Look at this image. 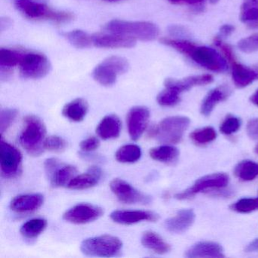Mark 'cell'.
<instances>
[{
	"mask_svg": "<svg viewBox=\"0 0 258 258\" xmlns=\"http://www.w3.org/2000/svg\"><path fill=\"white\" fill-rule=\"evenodd\" d=\"M231 94V90L226 86H220L208 93L201 106V113L204 116H209L216 105L226 100Z\"/></svg>",
	"mask_w": 258,
	"mask_h": 258,
	"instance_id": "603a6c76",
	"label": "cell"
},
{
	"mask_svg": "<svg viewBox=\"0 0 258 258\" xmlns=\"http://www.w3.org/2000/svg\"><path fill=\"white\" fill-rule=\"evenodd\" d=\"M247 135L252 140H258V118H253L247 122L246 127Z\"/></svg>",
	"mask_w": 258,
	"mask_h": 258,
	"instance_id": "b9f144b4",
	"label": "cell"
},
{
	"mask_svg": "<svg viewBox=\"0 0 258 258\" xmlns=\"http://www.w3.org/2000/svg\"><path fill=\"white\" fill-rule=\"evenodd\" d=\"M141 241L145 247L158 254H164L170 250V244L153 231L145 232L142 236Z\"/></svg>",
	"mask_w": 258,
	"mask_h": 258,
	"instance_id": "484cf974",
	"label": "cell"
},
{
	"mask_svg": "<svg viewBox=\"0 0 258 258\" xmlns=\"http://www.w3.org/2000/svg\"><path fill=\"white\" fill-rule=\"evenodd\" d=\"M240 20L251 29H258V0H244L240 10Z\"/></svg>",
	"mask_w": 258,
	"mask_h": 258,
	"instance_id": "d4e9b609",
	"label": "cell"
},
{
	"mask_svg": "<svg viewBox=\"0 0 258 258\" xmlns=\"http://www.w3.org/2000/svg\"><path fill=\"white\" fill-rule=\"evenodd\" d=\"M245 250L247 252L258 251V238L253 240L250 244H247Z\"/></svg>",
	"mask_w": 258,
	"mask_h": 258,
	"instance_id": "bcb514c9",
	"label": "cell"
},
{
	"mask_svg": "<svg viewBox=\"0 0 258 258\" xmlns=\"http://www.w3.org/2000/svg\"><path fill=\"white\" fill-rule=\"evenodd\" d=\"M45 149L53 152H61L68 147V143L58 136L46 137L44 144Z\"/></svg>",
	"mask_w": 258,
	"mask_h": 258,
	"instance_id": "74e56055",
	"label": "cell"
},
{
	"mask_svg": "<svg viewBox=\"0 0 258 258\" xmlns=\"http://www.w3.org/2000/svg\"><path fill=\"white\" fill-rule=\"evenodd\" d=\"M241 127V120L235 116L229 115L220 125V132L225 135L235 134Z\"/></svg>",
	"mask_w": 258,
	"mask_h": 258,
	"instance_id": "f35d334b",
	"label": "cell"
},
{
	"mask_svg": "<svg viewBox=\"0 0 258 258\" xmlns=\"http://www.w3.org/2000/svg\"><path fill=\"white\" fill-rule=\"evenodd\" d=\"M121 127L120 118L115 114H109L99 122L96 128V134L102 140H112L120 136Z\"/></svg>",
	"mask_w": 258,
	"mask_h": 258,
	"instance_id": "7402d4cb",
	"label": "cell"
},
{
	"mask_svg": "<svg viewBox=\"0 0 258 258\" xmlns=\"http://www.w3.org/2000/svg\"><path fill=\"white\" fill-rule=\"evenodd\" d=\"M190 120L185 116H173L161 120L150 131V137L161 143L176 144L182 140V137L189 126Z\"/></svg>",
	"mask_w": 258,
	"mask_h": 258,
	"instance_id": "277c9868",
	"label": "cell"
},
{
	"mask_svg": "<svg viewBox=\"0 0 258 258\" xmlns=\"http://www.w3.org/2000/svg\"><path fill=\"white\" fill-rule=\"evenodd\" d=\"M196 220V214L191 209L181 210L174 217L167 219L165 221V227L172 233H183L188 230Z\"/></svg>",
	"mask_w": 258,
	"mask_h": 258,
	"instance_id": "d6986e66",
	"label": "cell"
},
{
	"mask_svg": "<svg viewBox=\"0 0 258 258\" xmlns=\"http://www.w3.org/2000/svg\"><path fill=\"white\" fill-rule=\"evenodd\" d=\"M185 256L188 258L224 257L223 249L218 243L214 241H200L191 246Z\"/></svg>",
	"mask_w": 258,
	"mask_h": 258,
	"instance_id": "ffe728a7",
	"label": "cell"
},
{
	"mask_svg": "<svg viewBox=\"0 0 258 258\" xmlns=\"http://www.w3.org/2000/svg\"><path fill=\"white\" fill-rule=\"evenodd\" d=\"M100 146L99 139L95 137H90L83 140L80 143V148L84 152H91L96 150Z\"/></svg>",
	"mask_w": 258,
	"mask_h": 258,
	"instance_id": "60d3db41",
	"label": "cell"
},
{
	"mask_svg": "<svg viewBox=\"0 0 258 258\" xmlns=\"http://www.w3.org/2000/svg\"><path fill=\"white\" fill-rule=\"evenodd\" d=\"M169 32L170 33L173 37H182V36H186L187 31L185 28L180 26H171L169 28Z\"/></svg>",
	"mask_w": 258,
	"mask_h": 258,
	"instance_id": "ee69618b",
	"label": "cell"
},
{
	"mask_svg": "<svg viewBox=\"0 0 258 258\" xmlns=\"http://www.w3.org/2000/svg\"><path fill=\"white\" fill-rule=\"evenodd\" d=\"M121 240L114 235H103L84 240L81 244V251L90 256L109 257L121 250Z\"/></svg>",
	"mask_w": 258,
	"mask_h": 258,
	"instance_id": "52a82bcc",
	"label": "cell"
},
{
	"mask_svg": "<svg viewBox=\"0 0 258 258\" xmlns=\"http://www.w3.org/2000/svg\"><path fill=\"white\" fill-rule=\"evenodd\" d=\"M186 56L201 67L211 72L223 73L228 70L227 61L225 57L213 48L193 44Z\"/></svg>",
	"mask_w": 258,
	"mask_h": 258,
	"instance_id": "ba28073f",
	"label": "cell"
},
{
	"mask_svg": "<svg viewBox=\"0 0 258 258\" xmlns=\"http://www.w3.org/2000/svg\"><path fill=\"white\" fill-rule=\"evenodd\" d=\"M110 188L122 203L148 205L152 202L151 196L139 191L123 179L118 178L113 179L110 182Z\"/></svg>",
	"mask_w": 258,
	"mask_h": 258,
	"instance_id": "8fae6325",
	"label": "cell"
},
{
	"mask_svg": "<svg viewBox=\"0 0 258 258\" xmlns=\"http://www.w3.org/2000/svg\"><path fill=\"white\" fill-rule=\"evenodd\" d=\"M103 214V209L100 207L81 203L68 210L63 215V219L73 224H86L98 220Z\"/></svg>",
	"mask_w": 258,
	"mask_h": 258,
	"instance_id": "4fadbf2b",
	"label": "cell"
},
{
	"mask_svg": "<svg viewBox=\"0 0 258 258\" xmlns=\"http://www.w3.org/2000/svg\"><path fill=\"white\" fill-rule=\"evenodd\" d=\"M16 7L25 17L34 20H46L57 24H66L75 19L70 12L55 10L34 0H18Z\"/></svg>",
	"mask_w": 258,
	"mask_h": 258,
	"instance_id": "7a4b0ae2",
	"label": "cell"
},
{
	"mask_svg": "<svg viewBox=\"0 0 258 258\" xmlns=\"http://www.w3.org/2000/svg\"><path fill=\"white\" fill-rule=\"evenodd\" d=\"M76 167L72 165L60 164L55 170L48 176L52 186L62 187L69 185L70 181L76 176Z\"/></svg>",
	"mask_w": 258,
	"mask_h": 258,
	"instance_id": "4316f807",
	"label": "cell"
},
{
	"mask_svg": "<svg viewBox=\"0 0 258 258\" xmlns=\"http://www.w3.org/2000/svg\"><path fill=\"white\" fill-rule=\"evenodd\" d=\"M46 128L41 119L35 115L24 118V127L19 137V143L32 156H40L45 150Z\"/></svg>",
	"mask_w": 258,
	"mask_h": 258,
	"instance_id": "6da1fadb",
	"label": "cell"
},
{
	"mask_svg": "<svg viewBox=\"0 0 258 258\" xmlns=\"http://www.w3.org/2000/svg\"><path fill=\"white\" fill-rule=\"evenodd\" d=\"M0 166L1 173L7 179L16 177L22 170V155L13 145L1 140L0 141Z\"/></svg>",
	"mask_w": 258,
	"mask_h": 258,
	"instance_id": "30bf717a",
	"label": "cell"
},
{
	"mask_svg": "<svg viewBox=\"0 0 258 258\" xmlns=\"http://www.w3.org/2000/svg\"><path fill=\"white\" fill-rule=\"evenodd\" d=\"M250 100L253 105L258 107V90H256V91L251 96H250Z\"/></svg>",
	"mask_w": 258,
	"mask_h": 258,
	"instance_id": "7dc6e473",
	"label": "cell"
},
{
	"mask_svg": "<svg viewBox=\"0 0 258 258\" xmlns=\"http://www.w3.org/2000/svg\"><path fill=\"white\" fill-rule=\"evenodd\" d=\"M214 43L222 51L225 58L230 66L232 80L238 88H244L258 80V68L251 69L238 63L232 47L225 43L220 37L215 38Z\"/></svg>",
	"mask_w": 258,
	"mask_h": 258,
	"instance_id": "5b68a950",
	"label": "cell"
},
{
	"mask_svg": "<svg viewBox=\"0 0 258 258\" xmlns=\"http://www.w3.org/2000/svg\"><path fill=\"white\" fill-rule=\"evenodd\" d=\"M169 2L176 5H188L198 6L205 2L206 0H168ZM219 0H209V2L212 4H217Z\"/></svg>",
	"mask_w": 258,
	"mask_h": 258,
	"instance_id": "7bdbcfd3",
	"label": "cell"
},
{
	"mask_svg": "<svg viewBox=\"0 0 258 258\" xmlns=\"http://www.w3.org/2000/svg\"><path fill=\"white\" fill-rule=\"evenodd\" d=\"M23 53L10 49H1L0 50V66L1 68L11 69L19 66Z\"/></svg>",
	"mask_w": 258,
	"mask_h": 258,
	"instance_id": "d6a6232c",
	"label": "cell"
},
{
	"mask_svg": "<svg viewBox=\"0 0 258 258\" xmlns=\"http://www.w3.org/2000/svg\"><path fill=\"white\" fill-rule=\"evenodd\" d=\"M214 81V78L210 75H198V76L188 77L182 80L168 78L164 81L166 88L171 89L178 93L188 91L190 89L199 86L208 85Z\"/></svg>",
	"mask_w": 258,
	"mask_h": 258,
	"instance_id": "e0dca14e",
	"label": "cell"
},
{
	"mask_svg": "<svg viewBox=\"0 0 258 258\" xmlns=\"http://www.w3.org/2000/svg\"><path fill=\"white\" fill-rule=\"evenodd\" d=\"M18 116V111L14 108H5L0 113V131L1 135L13 124Z\"/></svg>",
	"mask_w": 258,
	"mask_h": 258,
	"instance_id": "8d00e7d4",
	"label": "cell"
},
{
	"mask_svg": "<svg viewBox=\"0 0 258 258\" xmlns=\"http://www.w3.org/2000/svg\"><path fill=\"white\" fill-rule=\"evenodd\" d=\"M142 156V150L137 145L129 144L121 146L116 152L115 158L118 162L131 164L137 162Z\"/></svg>",
	"mask_w": 258,
	"mask_h": 258,
	"instance_id": "f546056e",
	"label": "cell"
},
{
	"mask_svg": "<svg viewBox=\"0 0 258 258\" xmlns=\"http://www.w3.org/2000/svg\"><path fill=\"white\" fill-rule=\"evenodd\" d=\"M102 176V170L99 167L93 166L89 169L87 173L75 176L70 181L68 187L73 190L87 189L97 185Z\"/></svg>",
	"mask_w": 258,
	"mask_h": 258,
	"instance_id": "44dd1931",
	"label": "cell"
},
{
	"mask_svg": "<svg viewBox=\"0 0 258 258\" xmlns=\"http://www.w3.org/2000/svg\"><path fill=\"white\" fill-rule=\"evenodd\" d=\"M234 173L241 180H253L258 176V164L252 161H241L235 167Z\"/></svg>",
	"mask_w": 258,
	"mask_h": 258,
	"instance_id": "4dcf8cb0",
	"label": "cell"
},
{
	"mask_svg": "<svg viewBox=\"0 0 258 258\" xmlns=\"http://www.w3.org/2000/svg\"><path fill=\"white\" fill-rule=\"evenodd\" d=\"M47 226V221L43 218H34L24 223L20 232L25 238L34 239L37 238Z\"/></svg>",
	"mask_w": 258,
	"mask_h": 258,
	"instance_id": "f1b7e54d",
	"label": "cell"
},
{
	"mask_svg": "<svg viewBox=\"0 0 258 258\" xmlns=\"http://www.w3.org/2000/svg\"><path fill=\"white\" fill-rule=\"evenodd\" d=\"M114 223L121 225H133L143 221L156 222L159 215L152 211H114L110 215Z\"/></svg>",
	"mask_w": 258,
	"mask_h": 258,
	"instance_id": "9a60e30c",
	"label": "cell"
},
{
	"mask_svg": "<svg viewBox=\"0 0 258 258\" xmlns=\"http://www.w3.org/2000/svg\"><path fill=\"white\" fill-rule=\"evenodd\" d=\"M44 202L41 194L19 195L12 200L10 208L18 214L34 212L40 208Z\"/></svg>",
	"mask_w": 258,
	"mask_h": 258,
	"instance_id": "ac0fdd59",
	"label": "cell"
},
{
	"mask_svg": "<svg viewBox=\"0 0 258 258\" xmlns=\"http://www.w3.org/2000/svg\"><path fill=\"white\" fill-rule=\"evenodd\" d=\"M106 30L113 34L128 36L143 41H151L159 35L158 27L149 22L112 20L107 24Z\"/></svg>",
	"mask_w": 258,
	"mask_h": 258,
	"instance_id": "3957f363",
	"label": "cell"
},
{
	"mask_svg": "<svg viewBox=\"0 0 258 258\" xmlns=\"http://www.w3.org/2000/svg\"><path fill=\"white\" fill-rule=\"evenodd\" d=\"M19 66L21 75L28 79L44 78L51 70V64L47 57L37 52L23 54Z\"/></svg>",
	"mask_w": 258,
	"mask_h": 258,
	"instance_id": "9c48e42d",
	"label": "cell"
},
{
	"mask_svg": "<svg viewBox=\"0 0 258 258\" xmlns=\"http://www.w3.org/2000/svg\"><path fill=\"white\" fill-rule=\"evenodd\" d=\"M238 46L240 50L245 53L256 52L258 51V34H253L240 40Z\"/></svg>",
	"mask_w": 258,
	"mask_h": 258,
	"instance_id": "ab89813d",
	"label": "cell"
},
{
	"mask_svg": "<svg viewBox=\"0 0 258 258\" xmlns=\"http://www.w3.org/2000/svg\"><path fill=\"white\" fill-rule=\"evenodd\" d=\"M235 31V28L232 25H224L220 28V37H227L230 36Z\"/></svg>",
	"mask_w": 258,
	"mask_h": 258,
	"instance_id": "f6af8a7d",
	"label": "cell"
},
{
	"mask_svg": "<svg viewBox=\"0 0 258 258\" xmlns=\"http://www.w3.org/2000/svg\"><path fill=\"white\" fill-rule=\"evenodd\" d=\"M179 93L171 89L166 88L157 96V102L161 106H174L180 102Z\"/></svg>",
	"mask_w": 258,
	"mask_h": 258,
	"instance_id": "e575fe53",
	"label": "cell"
},
{
	"mask_svg": "<svg viewBox=\"0 0 258 258\" xmlns=\"http://www.w3.org/2000/svg\"><path fill=\"white\" fill-rule=\"evenodd\" d=\"M149 155L155 161L170 164L178 159L179 152L176 148L166 145V146L152 148L149 151Z\"/></svg>",
	"mask_w": 258,
	"mask_h": 258,
	"instance_id": "83f0119b",
	"label": "cell"
},
{
	"mask_svg": "<svg viewBox=\"0 0 258 258\" xmlns=\"http://www.w3.org/2000/svg\"><path fill=\"white\" fill-rule=\"evenodd\" d=\"M217 133L211 126H206L202 129L196 130L190 134V139L193 143L198 145H205L215 140Z\"/></svg>",
	"mask_w": 258,
	"mask_h": 258,
	"instance_id": "836d02e7",
	"label": "cell"
},
{
	"mask_svg": "<svg viewBox=\"0 0 258 258\" xmlns=\"http://www.w3.org/2000/svg\"><path fill=\"white\" fill-rule=\"evenodd\" d=\"M231 209L241 214H248L258 209V198L241 199L231 205Z\"/></svg>",
	"mask_w": 258,
	"mask_h": 258,
	"instance_id": "d590c367",
	"label": "cell"
},
{
	"mask_svg": "<svg viewBox=\"0 0 258 258\" xmlns=\"http://www.w3.org/2000/svg\"><path fill=\"white\" fill-rule=\"evenodd\" d=\"M64 36L71 44L78 49H87L93 45V37L81 30H74L66 33Z\"/></svg>",
	"mask_w": 258,
	"mask_h": 258,
	"instance_id": "1f68e13d",
	"label": "cell"
},
{
	"mask_svg": "<svg viewBox=\"0 0 258 258\" xmlns=\"http://www.w3.org/2000/svg\"><path fill=\"white\" fill-rule=\"evenodd\" d=\"M88 103L85 99L78 98L64 105L62 114L66 118L74 122H81L88 112Z\"/></svg>",
	"mask_w": 258,
	"mask_h": 258,
	"instance_id": "cb8c5ba5",
	"label": "cell"
},
{
	"mask_svg": "<svg viewBox=\"0 0 258 258\" xmlns=\"http://www.w3.org/2000/svg\"><path fill=\"white\" fill-rule=\"evenodd\" d=\"M107 2H119V1H123V0H105Z\"/></svg>",
	"mask_w": 258,
	"mask_h": 258,
	"instance_id": "c3c4849f",
	"label": "cell"
},
{
	"mask_svg": "<svg viewBox=\"0 0 258 258\" xmlns=\"http://www.w3.org/2000/svg\"><path fill=\"white\" fill-rule=\"evenodd\" d=\"M129 68V62L126 58L113 55L95 68L93 72V78L100 85L111 87L115 84L117 76L126 73Z\"/></svg>",
	"mask_w": 258,
	"mask_h": 258,
	"instance_id": "8992f818",
	"label": "cell"
},
{
	"mask_svg": "<svg viewBox=\"0 0 258 258\" xmlns=\"http://www.w3.org/2000/svg\"><path fill=\"white\" fill-rule=\"evenodd\" d=\"M255 152L258 155V144L256 145V147L254 149Z\"/></svg>",
	"mask_w": 258,
	"mask_h": 258,
	"instance_id": "681fc988",
	"label": "cell"
},
{
	"mask_svg": "<svg viewBox=\"0 0 258 258\" xmlns=\"http://www.w3.org/2000/svg\"><path fill=\"white\" fill-rule=\"evenodd\" d=\"M229 183V176L225 173H214L207 175L198 179L192 186L175 196L179 200H185L196 196L199 192L212 188H222Z\"/></svg>",
	"mask_w": 258,
	"mask_h": 258,
	"instance_id": "7c38bea8",
	"label": "cell"
},
{
	"mask_svg": "<svg viewBox=\"0 0 258 258\" xmlns=\"http://www.w3.org/2000/svg\"><path fill=\"white\" fill-rule=\"evenodd\" d=\"M93 43L96 47L102 49H129L137 44V40L128 36L111 33L94 36Z\"/></svg>",
	"mask_w": 258,
	"mask_h": 258,
	"instance_id": "2e32d148",
	"label": "cell"
},
{
	"mask_svg": "<svg viewBox=\"0 0 258 258\" xmlns=\"http://www.w3.org/2000/svg\"><path fill=\"white\" fill-rule=\"evenodd\" d=\"M150 111L146 107L136 106L131 108L126 117L128 133L134 141L140 140L147 127Z\"/></svg>",
	"mask_w": 258,
	"mask_h": 258,
	"instance_id": "5bb4252c",
	"label": "cell"
}]
</instances>
